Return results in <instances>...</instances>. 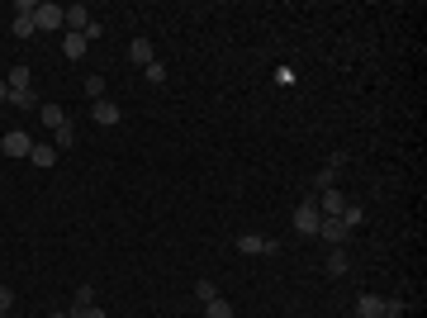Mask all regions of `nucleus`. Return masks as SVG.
I'll use <instances>...</instances> for the list:
<instances>
[{
    "instance_id": "f257e3e1",
    "label": "nucleus",
    "mask_w": 427,
    "mask_h": 318,
    "mask_svg": "<svg viewBox=\"0 0 427 318\" xmlns=\"http://www.w3.org/2000/svg\"><path fill=\"white\" fill-rule=\"evenodd\" d=\"M318 195H304V205L290 214V223H295V233H304V238H318Z\"/></svg>"
},
{
    "instance_id": "f03ea898",
    "label": "nucleus",
    "mask_w": 427,
    "mask_h": 318,
    "mask_svg": "<svg viewBox=\"0 0 427 318\" xmlns=\"http://www.w3.org/2000/svg\"><path fill=\"white\" fill-rule=\"evenodd\" d=\"M237 252L242 256H275L280 252V242L266 238V233H237Z\"/></svg>"
},
{
    "instance_id": "7ed1b4c3",
    "label": "nucleus",
    "mask_w": 427,
    "mask_h": 318,
    "mask_svg": "<svg viewBox=\"0 0 427 318\" xmlns=\"http://www.w3.org/2000/svg\"><path fill=\"white\" fill-rule=\"evenodd\" d=\"M0 152H5V157H29V152H33V138L24 133V128H10V133L0 138Z\"/></svg>"
},
{
    "instance_id": "20e7f679",
    "label": "nucleus",
    "mask_w": 427,
    "mask_h": 318,
    "mask_svg": "<svg viewBox=\"0 0 427 318\" xmlns=\"http://www.w3.org/2000/svg\"><path fill=\"white\" fill-rule=\"evenodd\" d=\"M33 19H38V29H62V24H67V5H52V0H43V5L33 10Z\"/></svg>"
},
{
    "instance_id": "39448f33",
    "label": "nucleus",
    "mask_w": 427,
    "mask_h": 318,
    "mask_svg": "<svg viewBox=\"0 0 427 318\" xmlns=\"http://www.w3.org/2000/svg\"><path fill=\"white\" fill-rule=\"evenodd\" d=\"M95 124H105V128H119L124 124V110H119V105H114V100H95Z\"/></svg>"
},
{
    "instance_id": "423d86ee",
    "label": "nucleus",
    "mask_w": 427,
    "mask_h": 318,
    "mask_svg": "<svg viewBox=\"0 0 427 318\" xmlns=\"http://www.w3.org/2000/svg\"><path fill=\"white\" fill-rule=\"evenodd\" d=\"M342 209H347V200H342L337 186H332V191H318V214H323V219H337Z\"/></svg>"
},
{
    "instance_id": "0eeeda50",
    "label": "nucleus",
    "mask_w": 427,
    "mask_h": 318,
    "mask_svg": "<svg viewBox=\"0 0 427 318\" xmlns=\"http://www.w3.org/2000/svg\"><path fill=\"white\" fill-rule=\"evenodd\" d=\"M318 238L332 242V247H342V242H347V228H342V219H318Z\"/></svg>"
},
{
    "instance_id": "6e6552de",
    "label": "nucleus",
    "mask_w": 427,
    "mask_h": 318,
    "mask_svg": "<svg viewBox=\"0 0 427 318\" xmlns=\"http://www.w3.org/2000/svg\"><path fill=\"white\" fill-rule=\"evenodd\" d=\"M38 124L57 133V128L67 124V110H62V105H52V100H47V105H38Z\"/></svg>"
},
{
    "instance_id": "1a4fd4ad",
    "label": "nucleus",
    "mask_w": 427,
    "mask_h": 318,
    "mask_svg": "<svg viewBox=\"0 0 427 318\" xmlns=\"http://www.w3.org/2000/svg\"><path fill=\"white\" fill-rule=\"evenodd\" d=\"M128 62H133V67H147V62H157V52H152V43H147V38H133V43H128Z\"/></svg>"
},
{
    "instance_id": "9d476101",
    "label": "nucleus",
    "mask_w": 427,
    "mask_h": 318,
    "mask_svg": "<svg viewBox=\"0 0 427 318\" xmlns=\"http://www.w3.org/2000/svg\"><path fill=\"white\" fill-rule=\"evenodd\" d=\"M86 48H91V43H86V33H67V38H62V57H67V62H81Z\"/></svg>"
},
{
    "instance_id": "9b49d317",
    "label": "nucleus",
    "mask_w": 427,
    "mask_h": 318,
    "mask_svg": "<svg viewBox=\"0 0 427 318\" xmlns=\"http://www.w3.org/2000/svg\"><path fill=\"white\" fill-rule=\"evenodd\" d=\"M86 24H91V10L86 5H67V33H86Z\"/></svg>"
},
{
    "instance_id": "f8f14e48",
    "label": "nucleus",
    "mask_w": 427,
    "mask_h": 318,
    "mask_svg": "<svg viewBox=\"0 0 427 318\" xmlns=\"http://www.w3.org/2000/svg\"><path fill=\"white\" fill-rule=\"evenodd\" d=\"M5 86H10V91H33V72L24 62L19 67H10V76H5Z\"/></svg>"
},
{
    "instance_id": "ddd939ff",
    "label": "nucleus",
    "mask_w": 427,
    "mask_h": 318,
    "mask_svg": "<svg viewBox=\"0 0 427 318\" xmlns=\"http://www.w3.org/2000/svg\"><path fill=\"white\" fill-rule=\"evenodd\" d=\"M57 157H62V152H57L52 143H33V152H29L33 166H57Z\"/></svg>"
},
{
    "instance_id": "4468645a",
    "label": "nucleus",
    "mask_w": 427,
    "mask_h": 318,
    "mask_svg": "<svg viewBox=\"0 0 427 318\" xmlns=\"http://www.w3.org/2000/svg\"><path fill=\"white\" fill-rule=\"evenodd\" d=\"M385 314V300H380V295H361V300H356V318H380Z\"/></svg>"
},
{
    "instance_id": "2eb2a0df",
    "label": "nucleus",
    "mask_w": 427,
    "mask_h": 318,
    "mask_svg": "<svg viewBox=\"0 0 427 318\" xmlns=\"http://www.w3.org/2000/svg\"><path fill=\"white\" fill-rule=\"evenodd\" d=\"M52 147H57V152H72V147H76V124H72V119L52 133Z\"/></svg>"
},
{
    "instance_id": "dca6fc26",
    "label": "nucleus",
    "mask_w": 427,
    "mask_h": 318,
    "mask_svg": "<svg viewBox=\"0 0 427 318\" xmlns=\"http://www.w3.org/2000/svg\"><path fill=\"white\" fill-rule=\"evenodd\" d=\"M337 219H342V228L351 233V228H361V223H365V209H361V205H351V200H347V209H342Z\"/></svg>"
},
{
    "instance_id": "f3484780",
    "label": "nucleus",
    "mask_w": 427,
    "mask_h": 318,
    "mask_svg": "<svg viewBox=\"0 0 427 318\" xmlns=\"http://www.w3.org/2000/svg\"><path fill=\"white\" fill-rule=\"evenodd\" d=\"M81 96H86V100H105V76H95V72H91V76L81 81Z\"/></svg>"
},
{
    "instance_id": "a211bd4d",
    "label": "nucleus",
    "mask_w": 427,
    "mask_h": 318,
    "mask_svg": "<svg viewBox=\"0 0 427 318\" xmlns=\"http://www.w3.org/2000/svg\"><path fill=\"white\" fill-rule=\"evenodd\" d=\"M328 271H332V276H347V271H351V256L342 252V247H332V252H328Z\"/></svg>"
},
{
    "instance_id": "6ab92c4d",
    "label": "nucleus",
    "mask_w": 427,
    "mask_h": 318,
    "mask_svg": "<svg viewBox=\"0 0 427 318\" xmlns=\"http://www.w3.org/2000/svg\"><path fill=\"white\" fill-rule=\"evenodd\" d=\"M10 29H15V38H33V33H38V19H33V15H15Z\"/></svg>"
},
{
    "instance_id": "aec40b11",
    "label": "nucleus",
    "mask_w": 427,
    "mask_h": 318,
    "mask_svg": "<svg viewBox=\"0 0 427 318\" xmlns=\"http://www.w3.org/2000/svg\"><path fill=\"white\" fill-rule=\"evenodd\" d=\"M205 318H233V304L219 295V300H209V304H205Z\"/></svg>"
},
{
    "instance_id": "412c9836",
    "label": "nucleus",
    "mask_w": 427,
    "mask_h": 318,
    "mask_svg": "<svg viewBox=\"0 0 427 318\" xmlns=\"http://www.w3.org/2000/svg\"><path fill=\"white\" fill-rule=\"evenodd\" d=\"M10 105L15 110H38V96L33 91H10Z\"/></svg>"
},
{
    "instance_id": "4be33fe9",
    "label": "nucleus",
    "mask_w": 427,
    "mask_h": 318,
    "mask_svg": "<svg viewBox=\"0 0 427 318\" xmlns=\"http://www.w3.org/2000/svg\"><path fill=\"white\" fill-rule=\"evenodd\" d=\"M142 76H147V86H166V67H161V62H147V67H142Z\"/></svg>"
},
{
    "instance_id": "5701e85b",
    "label": "nucleus",
    "mask_w": 427,
    "mask_h": 318,
    "mask_svg": "<svg viewBox=\"0 0 427 318\" xmlns=\"http://www.w3.org/2000/svg\"><path fill=\"white\" fill-rule=\"evenodd\" d=\"M195 300H200V304L219 300V285H214V280H195Z\"/></svg>"
},
{
    "instance_id": "b1692460",
    "label": "nucleus",
    "mask_w": 427,
    "mask_h": 318,
    "mask_svg": "<svg viewBox=\"0 0 427 318\" xmlns=\"http://www.w3.org/2000/svg\"><path fill=\"white\" fill-rule=\"evenodd\" d=\"M86 304H95V285H76L72 295V309H86Z\"/></svg>"
},
{
    "instance_id": "393cba45",
    "label": "nucleus",
    "mask_w": 427,
    "mask_h": 318,
    "mask_svg": "<svg viewBox=\"0 0 427 318\" xmlns=\"http://www.w3.org/2000/svg\"><path fill=\"white\" fill-rule=\"evenodd\" d=\"M72 318H110L100 304H86V309H72Z\"/></svg>"
},
{
    "instance_id": "a878e982",
    "label": "nucleus",
    "mask_w": 427,
    "mask_h": 318,
    "mask_svg": "<svg viewBox=\"0 0 427 318\" xmlns=\"http://www.w3.org/2000/svg\"><path fill=\"white\" fill-rule=\"evenodd\" d=\"M10 309H15V290L0 285V314H10Z\"/></svg>"
},
{
    "instance_id": "bb28decb",
    "label": "nucleus",
    "mask_w": 427,
    "mask_h": 318,
    "mask_svg": "<svg viewBox=\"0 0 427 318\" xmlns=\"http://www.w3.org/2000/svg\"><path fill=\"white\" fill-rule=\"evenodd\" d=\"M380 318H404V304H399V300H385V314H380Z\"/></svg>"
},
{
    "instance_id": "cd10ccee",
    "label": "nucleus",
    "mask_w": 427,
    "mask_h": 318,
    "mask_svg": "<svg viewBox=\"0 0 427 318\" xmlns=\"http://www.w3.org/2000/svg\"><path fill=\"white\" fill-rule=\"evenodd\" d=\"M100 33H105V24H100V19H91V24H86V43H95Z\"/></svg>"
},
{
    "instance_id": "c85d7f7f",
    "label": "nucleus",
    "mask_w": 427,
    "mask_h": 318,
    "mask_svg": "<svg viewBox=\"0 0 427 318\" xmlns=\"http://www.w3.org/2000/svg\"><path fill=\"white\" fill-rule=\"evenodd\" d=\"M0 100H10V86H5V76H0Z\"/></svg>"
},
{
    "instance_id": "c756f323",
    "label": "nucleus",
    "mask_w": 427,
    "mask_h": 318,
    "mask_svg": "<svg viewBox=\"0 0 427 318\" xmlns=\"http://www.w3.org/2000/svg\"><path fill=\"white\" fill-rule=\"evenodd\" d=\"M47 318H72V314H62V309H52V314H47Z\"/></svg>"
},
{
    "instance_id": "7c9ffc66",
    "label": "nucleus",
    "mask_w": 427,
    "mask_h": 318,
    "mask_svg": "<svg viewBox=\"0 0 427 318\" xmlns=\"http://www.w3.org/2000/svg\"><path fill=\"white\" fill-rule=\"evenodd\" d=\"M0 318H10V314H0Z\"/></svg>"
}]
</instances>
